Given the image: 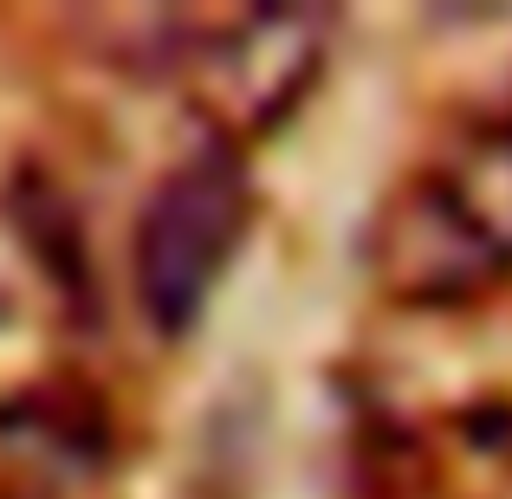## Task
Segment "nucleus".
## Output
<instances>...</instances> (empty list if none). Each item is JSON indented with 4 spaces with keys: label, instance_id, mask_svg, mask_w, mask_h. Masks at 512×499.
Returning <instances> with one entry per match:
<instances>
[{
    "label": "nucleus",
    "instance_id": "7ed1b4c3",
    "mask_svg": "<svg viewBox=\"0 0 512 499\" xmlns=\"http://www.w3.org/2000/svg\"><path fill=\"white\" fill-rule=\"evenodd\" d=\"M331 65V13L318 7H247L195 20L175 78L214 150H253L318 91Z\"/></svg>",
    "mask_w": 512,
    "mask_h": 499
},
{
    "label": "nucleus",
    "instance_id": "20e7f679",
    "mask_svg": "<svg viewBox=\"0 0 512 499\" xmlns=\"http://www.w3.org/2000/svg\"><path fill=\"white\" fill-rule=\"evenodd\" d=\"M0 499H33V493H0Z\"/></svg>",
    "mask_w": 512,
    "mask_h": 499
},
{
    "label": "nucleus",
    "instance_id": "f03ea898",
    "mask_svg": "<svg viewBox=\"0 0 512 499\" xmlns=\"http://www.w3.org/2000/svg\"><path fill=\"white\" fill-rule=\"evenodd\" d=\"M253 175L234 150H195L143 195L130 227V292L156 337H188L253 234Z\"/></svg>",
    "mask_w": 512,
    "mask_h": 499
},
{
    "label": "nucleus",
    "instance_id": "f257e3e1",
    "mask_svg": "<svg viewBox=\"0 0 512 499\" xmlns=\"http://www.w3.org/2000/svg\"><path fill=\"white\" fill-rule=\"evenodd\" d=\"M370 286L409 312H461L512 279V117H480L422 156L363 234Z\"/></svg>",
    "mask_w": 512,
    "mask_h": 499
}]
</instances>
